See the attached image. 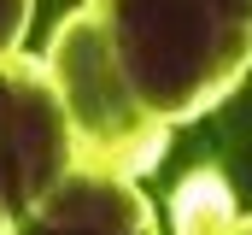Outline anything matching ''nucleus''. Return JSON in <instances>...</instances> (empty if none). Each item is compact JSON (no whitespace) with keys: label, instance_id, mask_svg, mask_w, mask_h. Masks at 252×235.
I'll use <instances>...</instances> for the list:
<instances>
[{"label":"nucleus","instance_id":"f257e3e1","mask_svg":"<svg viewBox=\"0 0 252 235\" xmlns=\"http://www.w3.org/2000/svg\"><path fill=\"white\" fill-rule=\"evenodd\" d=\"M223 224H229L223 176H205V206H199V188L182 182V194H176V235H223Z\"/></svg>","mask_w":252,"mask_h":235}]
</instances>
